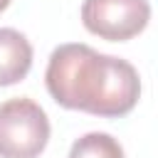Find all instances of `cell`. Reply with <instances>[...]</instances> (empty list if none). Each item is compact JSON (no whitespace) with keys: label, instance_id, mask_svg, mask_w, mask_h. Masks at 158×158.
Here are the masks:
<instances>
[{"label":"cell","instance_id":"cell-1","mask_svg":"<svg viewBox=\"0 0 158 158\" xmlns=\"http://www.w3.org/2000/svg\"><path fill=\"white\" fill-rule=\"evenodd\" d=\"M44 84L59 106L104 118L126 116L141 96V79L133 64L81 42L59 44L52 52Z\"/></svg>","mask_w":158,"mask_h":158},{"label":"cell","instance_id":"cell-2","mask_svg":"<svg viewBox=\"0 0 158 158\" xmlns=\"http://www.w3.org/2000/svg\"><path fill=\"white\" fill-rule=\"evenodd\" d=\"M49 141V118L44 109L17 96L0 104V158H37Z\"/></svg>","mask_w":158,"mask_h":158},{"label":"cell","instance_id":"cell-3","mask_svg":"<svg viewBox=\"0 0 158 158\" xmlns=\"http://www.w3.org/2000/svg\"><path fill=\"white\" fill-rule=\"evenodd\" d=\"M151 20L148 0H84V27L109 42H126L146 30Z\"/></svg>","mask_w":158,"mask_h":158},{"label":"cell","instance_id":"cell-4","mask_svg":"<svg viewBox=\"0 0 158 158\" xmlns=\"http://www.w3.org/2000/svg\"><path fill=\"white\" fill-rule=\"evenodd\" d=\"M30 67H32L30 40L12 27H0V86H12L22 81Z\"/></svg>","mask_w":158,"mask_h":158},{"label":"cell","instance_id":"cell-5","mask_svg":"<svg viewBox=\"0 0 158 158\" xmlns=\"http://www.w3.org/2000/svg\"><path fill=\"white\" fill-rule=\"evenodd\" d=\"M69 158H123V148L114 136L94 131L74 141Z\"/></svg>","mask_w":158,"mask_h":158},{"label":"cell","instance_id":"cell-6","mask_svg":"<svg viewBox=\"0 0 158 158\" xmlns=\"http://www.w3.org/2000/svg\"><path fill=\"white\" fill-rule=\"evenodd\" d=\"M7 5H10V0H0V12H2V10L7 7Z\"/></svg>","mask_w":158,"mask_h":158}]
</instances>
